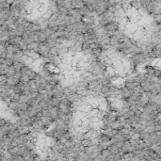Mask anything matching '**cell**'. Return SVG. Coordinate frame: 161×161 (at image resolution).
Here are the masks:
<instances>
[{
  "mask_svg": "<svg viewBox=\"0 0 161 161\" xmlns=\"http://www.w3.org/2000/svg\"><path fill=\"white\" fill-rule=\"evenodd\" d=\"M103 107L97 99L90 98L77 108L74 120L76 137L80 140L90 141L95 134L102 120Z\"/></svg>",
  "mask_w": 161,
  "mask_h": 161,
  "instance_id": "obj_1",
  "label": "cell"
},
{
  "mask_svg": "<svg viewBox=\"0 0 161 161\" xmlns=\"http://www.w3.org/2000/svg\"><path fill=\"white\" fill-rule=\"evenodd\" d=\"M121 24L129 36L139 41L147 40L153 30L149 15L136 7H127L123 10Z\"/></svg>",
  "mask_w": 161,
  "mask_h": 161,
  "instance_id": "obj_2",
  "label": "cell"
},
{
  "mask_svg": "<svg viewBox=\"0 0 161 161\" xmlns=\"http://www.w3.org/2000/svg\"><path fill=\"white\" fill-rule=\"evenodd\" d=\"M47 7H43V3H31V7H28V14L33 19L41 17L42 13L46 11Z\"/></svg>",
  "mask_w": 161,
  "mask_h": 161,
  "instance_id": "obj_3",
  "label": "cell"
},
{
  "mask_svg": "<svg viewBox=\"0 0 161 161\" xmlns=\"http://www.w3.org/2000/svg\"><path fill=\"white\" fill-rule=\"evenodd\" d=\"M9 115H11L10 110L2 101H0V118L8 119Z\"/></svg>",
  "mask_w": 161,
  "mask_h": 161,
  "instance_id": "obj_4",
  "label": "cell"
}]
</instances>
